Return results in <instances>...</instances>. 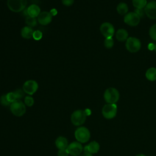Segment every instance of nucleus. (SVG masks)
I'll return each mask as SVG.
<instances>
[{
	"label": "nucleus",
	"instance_id": "nucleus-35",
	"mask_svg": "<svg viewBox=\"0 0 156 156\" xmlns=\"http://www.w3.org/2000/svg\"><path fill=\"white\" fill-rule=\"evenodd\" d=\"M136 156H146L145 155H144V154H138V155H136Z\"/></svg>",
	"mask_w": 156,
	"mask_h": 156
},
{
	"label": "nucleus",
	"instance_id": "nucleus-18",
	"mask_svg": "<svg viewBox=\"0 0 156 156\" xmlns=\"http://www.w3.org/2000/svg\"><path fill=\"white\" fill-rule=\"evenodd\" d=\"M116 38L119 41H124L128 38V33L126 30L120 29L117 30L116 34Z\"/></svg>",
	"mask_w": 156,
	"mask_h": 156
},
{
	"label": "nucleus",
	"instance_id": "nucleus-27",
	"mask_svg": "<svg viewBox=\"0 0 156 156\" xmlns=\"http://www.w3.org/2000/svg\"><path fill=\"white\" fill-rule=\"evenodd\" d=\"M0 102L1 104V105H2L3 106H10L11 103L9 102L8 101V100L7 99V98H6V94H3L1 96L0 98Z\"/></svg>",
	"mask_w": 156,
	"mask_h": 156
},
{
	"label": "nucleus",
	"instance_id": "nucleus-25",
	"mask_svg": "<svg viewBox=\"0 0 156 156\" xmlns=\"http://www.w3.org/2000/svg\"><path fill=\"white\" fill-rule=\"evenodd\" d=\"M6 98H7V99L8 100V101L10 103H12L14 101H15L16 100H18L14 91L13 92H9L7 94H6Z\"/></svg>",
	"mask_w": 156,
	"mask_h": 156
},
{
	"label": "nucleus",
	"instance_id": "nucleus-29",
	"mask_svg": "<svg viewBox=\"0 0 156 156\" xmlns=\"http://www.w3.org/2000/svg\"><path fill=\"white\" fill-rule=\"evenodd\" d=\"M42 37H43V34L40 30H34V34H33V37H32L34 40H40V39H41Z\"/></svg>",
	"mask_w": 156,
	"mask_h": 156
},
{
	"label": "nucleus",
	"instance_id": "nucleus-17",
	"mask_svg": "<svg viewBox=\"0 0 156 156\" xmlns=\"http://www.w3.org/2000/svg\"><path fill=\"white\" fill-rule=\"evenodd\" d=\"M34 32V30L32 27L27 26L22 28L21 30V35L23 38L26 39H29L33 37Z\"/></svg>",
	"mask_w": 156,
	"mask_h": 156
},
{
	"label": "nucleus",
	"instance_id": "nucleus-10",
	"mask_svg": "<svg viewBox=\"0 0 156 156\" xmlns=\"http://www.w3.org/2000/svg\"><path fill=\"white\" fill-rule=\"evenodd\" d=\"M124 21L130 26H136L140 21V17L135 12H129L125 15Z\"/></svg>",
	"mask_w": 156,
	"mask_h": 156
},
{
	"label": "nucleus",
	"instance_id": "nucleus-7",
	"mask_svg": "<svg viewBox=\"0 0 156 156\" xmlns=\"http://www.w3.org/2000/svg\"><path fill=\"white\" fill-rule=\"evenodd\" d=\"M141 41L135 37H129L126 40V47L130 52H136L141 48Z\"/></svg>",
	"mask_w": 156,
	"mask_h": 156
},
{
	"label": "nucleus",
	"instance_id": "nucleus-15",
	"mask_svg": "<svg viewBox=\"0 0 156 156\" xmlns=\"http://www.w3.org/2000/svg\"><path fill=\"white\" fill-rule=\"evenodd\" d=\"M55 146L58 150L66 149L68 146V140L64 136H58L55 140Z\"/></svg>",
	"mask_w": 156,
	"mask_h": 156
},
{
	"label": "nucleus",
	"instance_id": "nucleus-22",
	"mask_svg": "<svg viewBox=\"0 0 156 156\" xmlns=\"http://www.w3.org/2000/svg\"><path fill=\"white\" fill-rule=\"evenodd\" d=\"M25 22L26 23V24L28 26H30V27H35L37 24V20L35 18H34V17H31L30 16H27L26 18V20H25Z\"/></svg>",
	"mask_w": 156,
	"mask_h": 156
},
{
	"label": "nucleus",
	"instance_id": "nucleus-9",
	"mask_svg": "<svg viewBox=\"0 0 156 156\" xmlns=\"http://www.w3.org/2000/svg\"><path fill=\"white\" fill-rule=\"evenodd\" d=\"M38 88V83L34 80H28L23 85V91L29 95L34 94L37 91Z\"/></svg>",
	"mask_w": 156,
	"mask_h": 156
},
{
	"label": "nucleus",
	"instance_id": "nucleus-32",
	"mask_svg": "<svg viewBox=\"0 0 156 156\" xmlns=\"http://www.w3.org/2000/svg\"><path fill=\"white\" fill-rule=\"evenodd\" d=\"M50 13L52 15V16H55L57 13V10L55 9H52L50 10Z\"/></svg>",
	"mask_w": 156,
	"mask_h": 156
},
{
	"label": "nucleus",
	"instance_id": "nucleus-26",
	"mask_svg": "<svg viewBox=\"0 0 156 156\" xmlns=\"http://www.w3.org/2000/svg\"><path fill=\"white\" fill-rule=\"evenodd\" d=\"M149 35L152 40L156 41V24L151 27L149 29Z\"/></svg>",
	"mask_w": 156,
	"mask_h": 156
},
{
	"label": "nucleus",
	"instance_id": "nucleus-36",
	"mask_svg": "<svg viewBox=\"0 0 156 156\" xmlns=\"http://www.w3.org/2000/svg\"><path fill=\"white\" fill-rule=\"evenodd\" d=\"M154 51H155V52H156V44H155V48H154Z\"/></svg>",
	"mask_w": 156,
	"mask_h": 156
},
{
	"label": "nucleus",
	"instance_id": "nucleus-11",
	"mask_svg": "<svg viewBox=\"0 0 156 156\" xmlns=\"http://www.w3.org/2000/svg\"><path fill=\"white\" fill-rule=\"evenodd\" d=\"M100 30L101 34L105 38L112 37L115 34V29L113 26L108 22H105L102 23L101 25Z\"/></svg>",
	"mask_w": 156,
	"mask_h": 156
},
{
	"label": "nucleus",
	"instance_id": "nucleus-28",
	"mask_svg": "<svg viewBox=\"0 0 156 156\" xmlns=\"http://www.w3.org/2000/svg\"><path fill=\"white\" fill-rule=\"evenodd\" d=\"M14 93L16 94L18 100H20V99L23 98L25 94V92L23 91V89H17L14 91Z\"/></svg>",
	"mask_w": 156,
	"mask_h": 156
},
{
	"label": "nucleus",
	"instance_id": "nucleus-19",
	"mask_svg": "<svg viewBox=\"0 0 156 156\" xmlns=\"http://www.w3.org/2000/svg\"><path fill=\"white\" fill-rule=\"evenodd\" d=\"M146 78L150 81H154L156 80V68H150L146 71Z\"/></svg>",
	"mask_w": 156,
	"mask_h": 156
},
{
	"label": "nucleus",
	"instance_id": "nucleus-5",
	"mask_svg": "<svg viewBox=\"0 0 156 156\" xmlns=\"http://www.w3.org/2000/svg\"><path fill=\"white\" fill-rule=\"evenodd\" d=\"M27 2V0H7V6L11 11L20 12L26 8Z\"/></svg>",
	"mask_w": 156,
	"mask_h": 156
},
{
	"label": "nucleus",
	"instance_id": "nucleus-14",
	"mask_svg": "<svg viewBox=\"0 0 156 156\" xmlns=\"http://www.w3.org/2000/svg\"><path fill=\"white\" fill-rule=\"evenodd\" d=\"M99 149H100L99 144L95 141H93L90 142L88 144L86 145L83 147V151L85 152H89L91 154H93L98 152Z\"/></svg>",
	"mask_w": 156,
	"mask_h": 156
},
{
	"label": "nucleus",
	"instance_id": "nucleus-33",
	"mask_svg": "<svg viewBox=\"0 0 156 156\" xmlns=\"http://www.w3.org/2000/svg\"><path fill=\"white\" fill-rule=\"evenodd\" d=\"M79 156H93L91 154L87 152H83L82 154H81L80 155H79Z\"/></svg>",
	"mask_w": 156,
	"mask_h": 156
},
{
	"label": "nucleus",
	"instance_id": "nucleus-4",
	"mask_svg": "<svg viewBox=\"0 0 156 156\" xmlns=\"http://www.w3.org/2000/svg\"><path fill=\"white\" fill-rule=\"evenodd\" d=\"M104 98L108 104H115L119 98V91L115 88H108L104 92Z\"/></svg>",
	"mask_w": 156,
	"mask_h": 156
},
{
	"label": "nucleus",
	"instance_id": "nucleus-8",
	"mask_svg": "<svg viewBox=\"0 0 156 156\" xmlns=\"http://www.w3.org/2000/svg\"><path fill=\"white\" fill-rule=\"evenodd\" d=\"M83 147L82 144L79 142L73 141L68 144L66 150L69 153V155L72 156H79L83 151Z\"/></svg>",
	"mask_w": 156,
	"mask_h": 156
},
{
	"label": "nucleus",
	"instance_id": "nucleus-2",
	"mask_svg": "<svg viewBox=\"0 0 156 156\" xmlns=\"http://www.w3.org/2000/svg\"><path fill=\"white\" fill-rule=\"evenodd\" d=\"M10 109L12 113L18 117L23 116L26 112V105L21 100H16L11 103Z\"/></svg>",
	"mask_w": 156,
	"mask_h": 156
},
{
	"label": "nucleus",
	"instance_id": "nucleus-30",
	"mask_svg": "<svg viewBox=\"0 0 156 156\" xmlns=\"http://www.w3.org/2000/svg\"><path fill=\"white\" fill-rule=\"evenodd\" d=\"M68 155H69V153L68 152L66 149L58 150L57 152V156H68Z\"/></svg>",
	"mask_w": 156,
	"mask_h": 156
},
{
	"label": "nucleus",
	"instance_id": "nucleus-3",
	"mask_svg": "<svg viewBox=\"0 0 156 156\" xmlns=\"http://www.w3.org/2000/svg\"><path fill=\"white\" fill-rule=\"evenodd\" d=\"M87 115L85 111L82 110H77L73 112L71 116V121L73 125L80 126L82 125L86 121Z\"/></svg>",
	"mask_w": 156,
	"mask_h": 156
},
{
	"label": "nucleus",
	"instance_id": "nucleus-1",
	"mask_svg": "<svg viewBox=\"0 0 156 156\" xmlns=\"http://www.w3.org/2000/svg\"><path fill=\"white\" fill-rule=\"evenodd\" d=\"M74 136L78 142L85 143L89 141L90 138V132L89 130L84 126L79 127L74 132Z\"/></svg>",
	"mask_w": 156,
	"mask_h": 156
},
{
	"label": "nucleus",
	"instance_id": "nucleus-21",
	"mask_svg": "<svg viewBox=\"0 0 156 156\" xmlns=\"http://www.w3.org/2000/svg\"><path fill=\"white\" fill-rule=\"evenodd\" d=\"M132 4L136 9H143L147 4V0H132Z\"/></svg>",
	"mask_w": 156,
	"mask_h": 156
},
{
	"label": "nucleus",
	"instance_id": "nucleus-16",
	"mask_svg": "<svg viewBox=\"0 0 156 156\" xmlns=\"http://www.w3.org/2000/svg\"><path fill=\"white\" fill-rule=\"evenodd\" d=\"M27 12L28 16H30L31 17H38L39 14L41 13L40 12V8L38 5L36 4H32L30 5L27 9Z\"/></svg>",
	"mask_w": 156,
	"mask_h": 156
},
{
	"label": "nucleus",
	"instance_id": "nucleus-24",
	"mask_svg": "<svg viewBox=\"0 0 156 156\" xmlns=\"http://www.w3.org/2000/svg\"><path fill=\"white\" fill-rule=\"evenodd\" d=\"M24 104L27 107H32L34 104V99L32 96H27L24 98Z\"/></svg>",
	"mask_w": 156,
	"mask_h": 156
},
{
	"label": "nucleus",
	"instance_id": "nucleus-6",
	"mask_svg": "<svg viewBox=\"0 0 156 156\" xmlns=\"http://www.w3.org/2000/svg\"><path fill=\"white\" fill-rule=\"evenodd\" d=\"M103 116L108 119H112L116 115L117 105L115 104H107L102 109Z\"/></svg>",
	"mask_w": 156,
	"mask_h": 156
},
{
	"label": "nucleus",
	"instance_id": "nucleus-20",
	"mask_svg": "<svg viewBox=\"0 0 156 156\" xmlns=\"http://www.w3.org/2000/svg\"><path fill=\"white\" fill-rule=\"evenodd\" d=\"M117 12L121 15H124L128 12V6L125 2H120L116 7Z\"/></svg>",
	"mask_w": 156,
	"mask_h": 156
},
{
	"label": "nucleus",
	"instance_id": "nucleus-34",
	"mask_svg": "<svg viewBox=\"0 0 156 156\" xmlns=\"http://www.w3.org/2000/svg\"><path fill=\"white\" fill-rule=\"evenodd\" d=\"M148 48L150 50H154V48H155V44H154L153 43H150L148 45Z\"/></svg>",
	"mask_w": 156,
	"mask_h": 156
},
{
	"label": "nucleus",
	"instance_id": "nucleus-12",
	"mask_svg": "<svg viewBox=\"0 0 156 156\" xmlns=\"http://www.w3.org/2000/svg\"><path fill=\"white\" fill-rule=\"evenodd\" d=\"M144 12L149 18L156 19V1L148 2L144 7Z\"/></svg>",
	"mask_w": 156,
	"mask_h": 156
},
{
	"label": "nucleus",
	"instance_id": "nucleus-13",
	"mask_svg": "<svg viewBox=\"0 0 156 156\" xmlns=\"http://www.w3.org/2000/svg\"><path fill=\"white\" fill-rule=\"evenodd\" d=\"M52 16L50 13V12L45 11L41 12L37 17L38 22L43 26L49 24L52 21Z\"/></svg>",
	"mask_w": 156,
	"mask_h": 156
},
{
	"label": "nucleus",
	"instance_id": "nucleus-23",
	"mask_svg": "<svg viewBox=\"0 0 156 156\" xmlns=\"http://www.w3.org/2000/svg\"><path fill=\"white\" fill-rule=\"evenodd\" d=\"M114 41L112 37L105 38L104 40V46L107 49H110L113 46Z\"/></svg>",
	"mask_w": 156,
	"mask_h": 156
},
{
	"label": "nucleus",
	"instance_id": "nucleus-31",
	"mask_svg": "<svg viewBox=\"0 0 156 156\" xmlns=\"http://www.w3.org/2000/svg\"><path fill=\"white\" fill-rule=\"evenodd\" d=\"M74 0H62V4L65 6H71L74 3Z\"/></svg>",
	"mask_w": 156,
	"mask_h": 156
}]
</instances>
